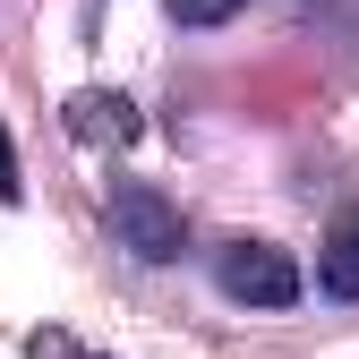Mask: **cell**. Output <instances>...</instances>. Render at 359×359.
<instances>
[{"label": "cell", "instance_id": "cell-1", "mask_svg": "<svg viewBox=\"0 0 359 359\" xmlns=\"http://www.w3.org/2000/svg\"><path fill=\"white\" fill-rule=\"evenodd\" d=\"M214 283H222V299H240V308H291L299 299V265L274 240H222L214 248Z\"/></svg>", "mask_w": 359, "mask_h": 359}, {"label": "cell", "instance_id": "cell-2", "mask_svg": "<svg viewBox=\"0 0 359 359\" xmlns=\"http://www.w3.org/2000/svg\"><path fill=\"white\" fill-rule=\"evenodd\" d=\"M111 240L128 248V257H146V265H171L180 257V214L154 197V189H111Z\"/></svg>", "mask_w": 359, "mask_h": 359}, {"label": "cell", "instance_id": "cell-3", "mask_svg": "<svg viewBox=\"0 0 359 359\" xmlns=\"http://www.w3.org/2000/svg\"><path fill=\"white\" fill-rule=\"evenodd\" d=\"M69 137L77 146H137V103H128V95H103V86H86V95H69Z\"/></svg>", "mask_w": 359, "mask_h": 359}, {"label": "cell", "instance_id": "cell-4", "mask_svg": "<svg viewBox=\"0 0 359 359\" xmlns=\"http://www.w3.org/2000/svg\"><path fill=\"white\" fill-rule=\"evenodd\" d=\"M317 283H325V299H359V205L334 214V231L317 248Z\"/></svg>", "mask_w": 359, "mask_h": 359}, {"label": "cell", "instance_id": "cell-5", "mask_svg": "<svg viewBox=\"0 0 359 359\" xmlns=\"http://www.w3.org/2000/svg\"><path fill=\"white\" fill-rule=\"evenodd\" d=\"M26 359H103V351H86L77 334H60V325H43V334H26Z\"/></svg>", "mask_w": 359, "mask_h": 359}, {"label": "cell", "instance_id": "cell-6", "mask_svg": "<svg viewBox=\"0 0 359 359\" xmlns=\"http://www.w3.org/2000/svg\"><path fill=\"white\" fill-rule=\"evenodd\" d=\"M248 0H171V18L180 26H222V18H240Z\"/></svg>", "mask_w": 359, "mask_h": 359}, {"label": "cell", "instance_id": "cell-7", "mask_svg": "<svg viewBox=\"0 0 359 359\" xmlns=\"http://www.w3.org/2000/svg\"><path fill=\"white\" fill-rule=\"evenodd\" d=\"M26 197V180H18V146H9V128H0V205H18Z\"/></svg>", "mask_w": 359, "mask_h": 359}]
</instances>
